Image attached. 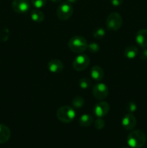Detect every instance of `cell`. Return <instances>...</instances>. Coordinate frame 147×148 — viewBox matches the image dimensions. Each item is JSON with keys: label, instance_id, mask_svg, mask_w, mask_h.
<instances>
[{"label": "cell", "instance_id": "83f0119b", "mask_svg": "<svg viewBox=\"0 0 147 148\" xmlns=\"http://www.w3.org/2000/svg\"><path fill=\"white\" fill-rule=\"evenodd\" d=\"M50 1H51L53 3H59L60 2L61 0H50Z\"/></svg>", "mask_w": 147, "mask_h": 148}, {"label": "cell", "instance_id": "cb8c5ba5", "mask_svg": "<svg viewBox=\"0 0 147 148\" xmlns=\"http://www.w3.org/2000/svg\"><path fill=\"white\" fill-rule=\"evenodd\" d=\"M105 125V122L103 119H102L101 118L97 119L96 121H95V127L97 130H102L104 128Z\"/></svg>", "mask_w": 147, "mask_h": 148}, {"label": "cell", "instance_id": "7402d4cb", "mask_svg": "<svg viewBox=\"0 0 147 148\" xmlns=\"http://www.w3.org/2000/svg\"><path fill=\"white\" fill-rule=\"evenodd\" d=\"M125 109H126V111H128V113L132 114V113L135 112L137 110V105L135 104V103L131 101V102L128 103L126 104V106H125Z\"/></svg>", "mask_w": 147, "mask_h": 148}, {"label": "cell", "instance_id": "4fadbf2b", "mask_svg": "<svg viewBox=\"0 0 147 148\" xmlns=\"http://www.w3.org/2000/svg\"><path fill=\"white\" fill-rule=\"evenodd\" d=\"M90 75L92 79L100 81L104 77V70L99 66H92L90 71Z\"/></svg>", "mask_w": 147, "mask_h": 148}, {"label": "cell", "instance_id": "d4e9b609", "mask_svg": "<svg viewBox=\"0 0 147 148\" xmlns=\"http://www.w3.org/2000/svg\"><path fill=\"white\" fill-rule=\"evenodd\" d=\"M110 2L114 7H119V6L122 5L123 0H110Z\"/></svg>", "mask_w": 147, "mask_h": 148}, {"label": "cell", "instance_id": "9a60e30c", "mask_svg": "<svg viewBox=\"0 0 147 148\" xmlns=\"http://www.w3.org/2000/svg\"><path fill=\"white\" fill-rule=\"evenodd\" d=\"M138 53V48L134 45H129L126 46L124 50V55L126 58L129 59H134Z\"/></svg>", "mask_w": 147, "mask_h": 148}, {"label": "cell", "instance_id": "8992f818", "mask_svg": "<svg viewBox=\"0 0 147 148\" xmlns=\"http://www.w3.org/2000/svg\"><path fill=\"white\" fill-rule=\"evenodd\" d=\"M90 59L86 54H79L73 61V68L76 71L81 72L86 69L89 65Z\"/></svg>", "mask_w": 147, "mask_h": 148}, {"label": "cell", "instance_id": "7a4b0ae2", "mask_svg": "<svg viewBox=\"0 0 147 148\" xmlns=\"http://www.w3.org/2000/svg\"><path fill=\"white\" fill-rule=\"evenodd\" d=\"M68 47L74 53H82L87 49L88 43L82 36H74L69 40Z\"/></svg>", "mask_w": 147, "mask_h": 148}, {"label": "cell", "instance_id": "4316f807", "mask_svg": "<svg viewBox=\"0 0 147 148\" xmlns=\"http://www.w3.org/2000/svg\"><path fill=\"white\" fill-rule=\"evenodd\" d=\"M76 1H77V0H66V1H67V2L71 3V4H72V3H75Z\"/></svg>", "mask_w": 147, "mask_h": 148}, {"label": "cell", "instance_id": "52a82bcc", "mask_svg": "<svg viewBox=\"0 0 147 148\" xmlns=\"http://www.w3.org/2000/svg\"><path fill=\"white\" fill-rule=\"evenodd\" d=\"M109 90L108 86L104 83H98L92 88V94L96 99L102 101L108 97Z\"/></svg>", "mask_w": 147, "mask_h": 148}, {"label": "cell", "instance_id": "8fae6325", "mask_svg": "<svg viewBox=\"0 0 147 148\" xmlns=\"http://www.w3.org/2000/svg\"><path fill=\"white\" fill-rule=\"evenodd\" d=\"M63 68L64 64L59 59H52L48 63V69L52 73H59L63 71Z\"/></svg>", "mask_w": 147, "mask_h": 148}, {"label": "cell", "instance_id": "3957f363", "mask_svg": "<svg viewBox=\"0 0 147 148\" xmlns=\"http://www.w3.org/2000/svg\"><path fill=\"white\" fill-rule=\"evenodd\" d=\"M76 116L75 110L69 106H63L58 108L56 111V117L61 122L67 124L73 121Z\"/></svg>", "mask_w": 147, "mask_h": 148}, {"label": "cell", "instance_id": "f1b7e54d", "mask_svg": "<svg viewBox=\"0 0 147 148\" xmlns=\"http://www.w3.org/2000/svg\"><path fill=\"white\" fill-rule=\"evenodd\" d=\"M122 148H128V147H122Z\"/></svg>", "mask_w": 147, "mask_h": 148}, {"label": "cell", "instance_id": "30bf717a", "mask_svg": "<svg viewBox=\"0 0 147 148\" xmlns=\"http://www.w3.org/2000/svg\"><path fill=\"white\" fill-rule=\"evenodd\" d=\"M137 124L135 117L131 113L125 114L122 119V126L125 130H133Z\"/></svg>", "mask_w": 147, "mask_h": 148}, {"label": "cell", "instance_id": "277c9868", "mask_svg": "<svg viewBox=\"0 0 147 148\" xmlns=\"http://www.w3.org/2000/svg\"><path fill=\"white\" fill-rule=\"evenodd\" d=\"M73 12L74 8L71 4L67 2V1H63L61 4H59L57 10H56V14H57L59 19L61 20H63V21L71 18L72 14H73Z\"/></svg>", "mask_w": 147, "mask_h": 148}, {"label": "cell", "instance_id": "7c38bea8", "mask_svg": "<svg viewBox=\"0 0 147 148\" xmlns=\"http://www.w3.org/2000/svg\"><path fill=\"white\" fill-rule=\"evenodd\" d=\"M135 41L141 48H147V30L142 29L137 32L135 35Z\"/></svg>", "mask_w": 147, "mask_h": 148}, {"label": "cell", "instance_id": "5bb4252c", "mask_svg": "<svg viewBox=\"0 0 147 148\" xmlns=\"http://www.w3.org/2000/svg\"><path fill=\"white\" fill-rule=\"evenodd\" d=\"M11 136L10 130L4 124H0V144L5 143L10 140Z\"/></svg>", "mask_w": 147, "mask_h": 148}, {"label": "cell", "instance_id": "ba28073f", "mask_svg": "<svg viewBox=\"0 0 147 148\" xmlns=\"http://www.w3.org/2000/svg\"><path fill=\"white\" fill-rule=\"evenodd\" d=\"M12 7L15 12L23 14L30 10V3L29 0H13Z\"/></svg>", "mask_w": 147, "mask_h": 148}, {"label": "cell", "instance_id": "6da1fadb", "mask_svg": "<svg viewBox=\"0 0 147 148\" xmlns=\"http://www.w3.org/2000/svg\"><path fill=\"white\" fill-rule=\"evenodd\" d=\"M146 137L141 130H134L131 132L127 137V143L132 148H141L145 145Z\"/></svg>", "mask_w": 147, "mask_h": 148}, {"label": "cell", "instance_id": "d6986e66", "mask_svg": "<svg viewBox=\"0 0 147 148\" xmlns=\"http://www.w3.org/2000/svg\"><path fill=\"white\" fill-rule=\"evenodd\" d=\"M84 104V100L82 96H76L72 100V106L75 108H81Z\"/></svg>", "mask_w": 147, "mask_h": 148}, {"label": "cell", "instance_id": "44dd1931", "mask_svg": "<svg viewBox=\"0 0 147 148\" xmlns=\"http://www.w3.org/2000/svg\"><path fill=\"white\" fill-rule=\"evenodd\" d=\"M47 0H32V4L36 9L43 8L46 6Z\"/></svg>", "mask_w": 147, "mask_h": 148}, {"label": "cell", "instance_id": "603a6c76", "mask_svg": "<svg viewBox=\"0 0 147 148\" xmlns=\"http://www.w3.org/2000/svg\"><path fill=\"white\" fill-rule=\"evenodd\" d=\"M99 49L100 48H99V44L97 43H95V42H92V43L88 44L87 49H89V51L91 53H97V52L99 51Z\"/></svg>", "mask_w": 147, "mask_h": 148}, {"label": "cell", "instance_id": "5b68a950", "mask_svg": "<svg viewBox=\"0 0 147 148\" xmlns=\"http://www.w3.org/2000/svg\"><path fill=\"white\" fill-rule=\"evenodd\" d=\"M122 25V18L120 14L112 12L106 19V27L110 30H118Z\"/></svg>", "mask_w": 147, "mask_h": 148}, {"label": "cell", "instance_id": "9c48e42d", "mask_svg": "<svg viewBox=\"0 0 147 148\" xmlns=\"http://www.w3.org/2000/svg\"><path fill=\"white\" fill-rule=\"evenodd\" d=\"M93 111L96 116L102 118L108 114L110 111V105L105 101H101L95 104Z\"/></svg>", "mask_w": 147, "mask_h": 148}, {"label": "cell", "instance_id": "ac0fdd59", "mask_svg": "<svg viewBox=\"0 0 147 148\" xmlns=\"http://www.w3.org/2000/svg\"><path fill=\"white\" fill-rule=\"evenodd\" d=\"M92 36L95 39H102L105 36V30L103 27H97L96 28L94 29L93 32H92Z\"/></svg>", "mask_w": 147, "mask_h": 148}, {"label": "cell", "instance_id": "ffe728a7", "mask_svg": "<svg viewBox=\"0 0 147 148\" xmlns=\"http://www.w3.org/2000/svg\"><path fill=\"white\" fill-rule=\"evenodd\" d=\"M79 87L82 89H87L90 87L91 81L88 78H82L79 82Z\"/></svg>", "mask_w": 147, "mask_h": 148}, {"label": "cell", "instance_id": "e0dca14e", "mask_svg": "<svg viewBox=\"0 0 147 148\" xmlns=\"http://www.w3.org/2000/svg\"><path fill=\"white\" fill-rule=\"evenodd\" d=\"M30 17H31L32 20L35 23H42L45 19L44 14L39 9H35L32 10L30 13Z\"/></svg>", "mask_w": 147, "mask_h": 148}, {"label": "cell", "instance_id": "484cf974", "mask_svg": "<svg viewBox=\"0 0 147 148\" xmlns=\"http://www.w3.org/2000/svg\"><path fill=\"white\" fill-rule=\"evenodd\" d=\"M140 57L142 60H146L147 59V49H144V50L141 51V54H140Z\"/></svg>", "mask_w": 147, "mask_h": 148}, {"label": "cell", "instance_id": "2e32d148", "mask_svg": "<svg viewBox=\"0 0 147 148\" xmlns=\"http://www.w3.org/2000/svg\"><path fill=\"white\" fill-rule=\"evenodd\" d=\"M93 117L88 114H83L79 119V125L84 127H88L93 124Z\"/></svg>", "mask_w": 147, "mask_h": 148}]
</instances>
